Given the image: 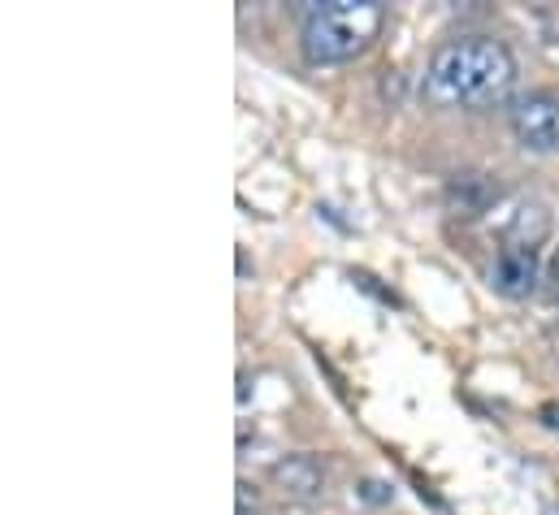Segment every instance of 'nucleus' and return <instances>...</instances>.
<instances>
[{
    "instance_id": "nucleus-4",
    "label": "nucleus",
    "mask_w": 559,
    "mask_h": 515,
    "mask_svg": "<svg viewBox=\"0 0 559 515\" xmlns=\"http://www.w3.org/2000/svg\"><path fill=\"white\" fill-rule=\"evenodd\" d=\"M538 268H543L538 243H503L490 264V286L508 299H530L538 286Z\"/></svg>"
},
{
    "instance_id": "nucleus-7",
    "label": "nucleus",
    "mask_w": 559,
    "mask_h": 515,
    "mask_svg": "<svg viewBox=\"0 0 559 515\" xmlns=\"http://www.w3.org/2000/svg\"><path fill=\"white\" fill-rule=\"evenodd\" d=\"M252 515H257V503H252ZM265 515H274V512H265Z\"/></svg>"
},
{
    "instance_id": "nucleus-6",
    "label": "nucleus",
    "mask_w": 559,
    "mask_h": 515,
    "mask_svg": "<svg viewBox=\"0 0 559 515\" xmlns=\"http://www.w3.org/2000/svg\"><path fill=\"white\" fill-rule=\"evenodd\" d=\"M551 282L559 286V256H556V264H551Z\"/></svg>"
},
{
    "instance_id": "nucleus-3",
    "label": "nucleus",
    "mask_w": 559,
    "mask_h": 515,
    "mask_svg": "<svg viewBox=\"0 0 559 515\" xmlns=\"http://www.w3.org/2000/svg\"><path fill=\"white\" fill-rule=\"evenodd\" d=\"M508 127L512 139L525 152H559V96L556 92H525L508 105Z\"/></svg>"
},
{
    "instance_id": "nucleus-5",
    "label": "nucleus",
    "mask_w": 559,
    "mask_h": 515,
    "mask_svg": "<svg viewBox=\"0 0 559 515\" xmlns=\"http://www.w3.org/2000/svg\"><path fill=\"white\" fill-rule=\"evenodd\" d=\"M274 481L295 499H317L325 486V468L312 455H286L282 464H274Z\"/></svg>"
},
{
    "instance_id": "nucleus-1",
    "label": "nucleus",
    "mask_w": 559,
    "mask_h": 515,
    "mask_svg": "<svg viewBox=\"0 0 559 515\" xmlns=\"http://www.w3.org/2000/svg\"><path fill=\"white\" fill-rule=\"evenodd\" d=\"M516 83V57L490 35L447 39L425 65V96L442 109H490L503 105Z\"/></svg>"
},
{
    "instance_id": "nucleus-2",
    "label": "nucleus",
    "mask_w": 559,
    "mask_h": 515,
    "mask_svg": "<svg viewBox=\"0 0 559 515\" xmlns=\"http://www.w3.org/2000/svg\"><path fill=\"white\" fill-rule=\"evenodd\" d=\"M386 26L382 0H321L304 13L299 48L312 65H343L365 57Z\"/></svg>"
},
{
    "instance_id": "nucleus-8",
    "label": "nucleus",
    "mask_w": 559,
    "mask_h": 515,
    "mask_svg": "<svg viewBox=\"0 0 559 515\" xmlns=\"http://www.w3.org/2000/svg\"><path fill=\"white\" fill-rule=\"evenodd\" d=\"M556 299H559V286H556Z\"/></svg>"
}]
</instances>
